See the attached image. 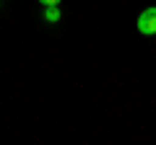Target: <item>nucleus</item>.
<instances>
[{
  "mask_svg": "<svg viewBox=\"0 0 156 145\" xmlns=\"http://www.w3.org/2000/svg\"><path fill=\"white\" fill-rule=\"evenodd\" d=\"M138 31L143 34V36H154L156 34V5L146 8L138 16Z\"/></svg>",
  "mask_w": 156,
  "mask_h": 145,
  "instance_id": "1",
  "label": "nucleus"
},
{
  "mask_svg": "<svg viewBox=\"0 0 156 145\" xmlns=\"http://www.w3.org/2000/svg\"><path fill=\"white\" fill-rule=\"evenodd\" d=\"M42 18H44L47 23H57V21H60V8H57V5H44Z\"/></svg>",
  "mask_w": 156,
  "mask_h": 145,
  "instance_id": "2",
  "label": "nucleus"
},
{
  "mask_svg": "<svg viewBox=\"0 0 156 145\" xmlns=\"http://www.w3.org/2000/svg\"><path fill=\"white\" fill-rule=\"evenodd\" d=\"M39 3H42V5H60L62 0H39Z\"/></svg>",
  "mask_w": 156,
  "mask_h": 145,
  "instance_id": "3",
  "label": "nucleus"
}]
</instances>
